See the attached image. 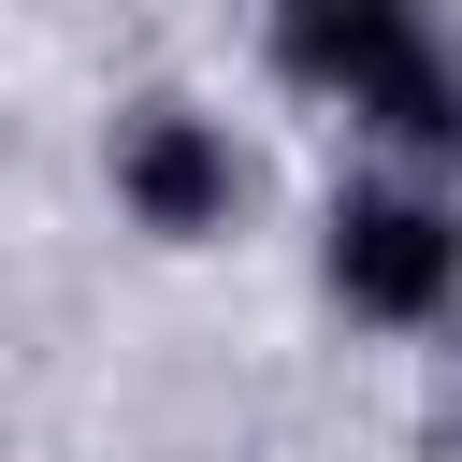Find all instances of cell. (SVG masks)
Here are the masks:
<instances>
[{"instance_id": "cell-3", "label": "cell", "mask_w": 462, "mask_h": 462, "mask_svg": "<svg viewBox=\"0 0 462 462\" xmlns=\"http://www.w3.org/2000/svg\"><path fill=\"white\" fill-rule=\"evenodd\" d=\"M101 202H116V231H144L159 260H202V245H231V231L260 217V144H245V116L202 101V87H130V101L101 116Z\"/></svg>"}, {"instance_id": "cell-2", "label": "cell", "mask_w": 462, "mask_h": 462, "mask_svg": "<svg viewBox=\"0 0 462 462\" xmlns=\"http://www.w3.org/2000/svg\"><path fill=\"white\" fill-rule=\"evenodd\" d=\"M303 274L346 332L375 346H448L462 332V173H390V159H346L318 188V231H303Z\"/></svg>"}, {"instance_id": "cell-1", "label": "cell", "mask_w": 462, "mask_h": 462, "mask_svg": "<svg viewBox=\"0 0 462 462\" xmlns=\"http://www.w3.org/2000/svg\"><path fill=\"white\" fill-rule=\"evenodd\" d=\"M260 87L332 116L346 159L462 173V29L433 0H289L260 14Z\"/></svg>"}]
</instances>
